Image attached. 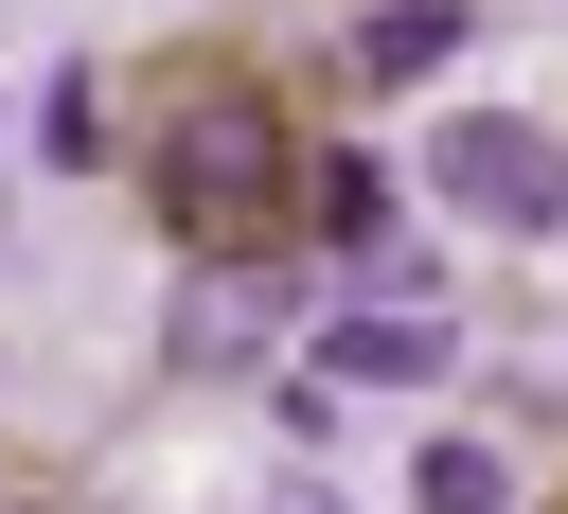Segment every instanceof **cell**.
I'll use <instances>...</instances> for the list:
<instances>
[{
	"label": "cell",
	"instance_id": "cell-4",
	"mask_svg": "<svg viewBox=\"0 0 568 514\" xmlns=\"http://www.w3.org/2000/svg\"><path fill=\"white\" fill-rule=\"evenodd\" d=\"M462 53V0H390V18H355V71L373 89H408V71H444Z\"/></svg>",
	"mask_w": 568,
	"mask_h": 514
},
{
	"label": "cell",
	"instance_id": "cell-2",
	"mask_svg": "<svg viewBox=\"0 0 568 514\" xmlns=\"http://www.w3.org/2000/svg\"><path fill=\"white\" fill-rule=\"evenodd\" d=\"M444 213H479V230H568V142L515 124V106H462V124H444Z\"/></svg>",
	"mask_w": 568,
	"mask_h": 514
},
{
	"label": "cell",
	"instance_id": "cell-1",
	"mask_svg": "<svg viewBox=\"0 0 568 514\" xmlns=\"http://www.w3.org/2000/svg\"><path fill=\"white\" fill-rule=\"evenodd\" d=\"M284 195H302V142H284L266 89H178V106H160V230H195V248H266Z\"/></svg>",
	"mask_w": 568,
	"mask_h": 514
},
{
	"label": "cell",
	"instance_id": "cell-5",
	"mask_svg": "<svg viewBox=\"0 0 568 514\" xmlns=\"http://www.w3.org/2000/svg\"><path fill=\"white\" fill-rule=\"evenodd\" d=\"M426 514H515V479H497V443H426V479H408Z\"/></svg>",
	"mask_w": 568,
	"mask_h": 514
},
{
	"label": "cell",
	"instance_id": "cell-6",
	"mask_svg": "<svg viewBox=\"0 0 568 514\" xmlns=\"http://www.w3.org/2000/svg\"><path fill=\"white\" fill-rule=\"evenodd\" d=\"M320 230H337V248H373V230H390V177H373V160H355V142H337V160H320Z\"/></svg>",
	"mask_w": 568,
	"mask_h": 514
},
{
	"label": "cell",
	"instance_id": "cell-3",
	"mask_svg": "<svg viewBox=\"0 0 568 514\" xmlns=\"http://www.w3.org/2000/svg\"><path fill=\"white\" fill-rule=\"evenodd\" d=\"M302 372H337V390H408V372H444V319H426V301L320 319V337H302Z\"/></svg>",
	"mask_w": 568,
	"mask_h": 514
},
{
	"label": "cell",
	"instance_id": "cell-7",
	"mask_svg": "<svg viewBox=\"0 0 568 514\" xmlns=\"http://www.w3.org/2000/svg\"><path fill=\"white\" fill-rule=\"evenodd\" d=\"M284 514H337V496H320V479H302V496H284Z\"/></svg>",
	"mask_w": 568,
	"mask_h": 514
}]
</instances>
